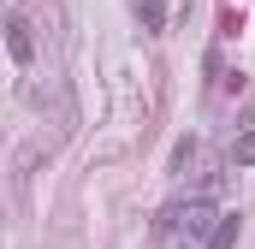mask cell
<instances>
[{"label": "cell", "instance_id": "1", "mask_svg": "<svg viewBox=\"0 0 255 249\" xmlns=\"http://www.w3.org/2000/svg\"><path fill=\"white\" fill-rule=\"evenodd\" d=\"M6 48H12V60H18V65L30 60V24H24V18H12V24H6Z\"/></svg>", "mask_w": 255, "mask_h": 249}, {"label": "cell", "instance_id": "2", "mask_svg": "<svg viewBox=\"0 0 255 249\" xmlns=\"http://www.w3.org/2000/svg\"><path fill=\"white\" fill-rule=\"evenodd\" d=\"M238 226H244L238 214H220V226L208 232V249H232V244H238Z\"/></svg>", "mask_w": 255, "mask_h": 249}, {"label": "cell", "instance_id": "3", "mask_svg": "<svg viewBox=\"0 0 255 249\" xmlns=\"http://www.w3.org/2000/svg\"><path fill=\"white\" fill-rule=\"evenodd\" d=\"M232 166H255V119L238 130V142H232Z\"/></svg>", "mask_w": 255, "mask_h": 249}, {"label": "cell", "instance_id": "4", "mask_svg": "<svg viewBox=\"0 0 255 249\" xmlns=\"http://www.w3.org/2000/svg\"><path fill=\"white\" fill-rule=\"evenodd\" d=\"M136 18H142L148 30H160V24H166V0H136Z\"/></svg>", "mask_w": 255, "mask_h": 249}]
</instances>
